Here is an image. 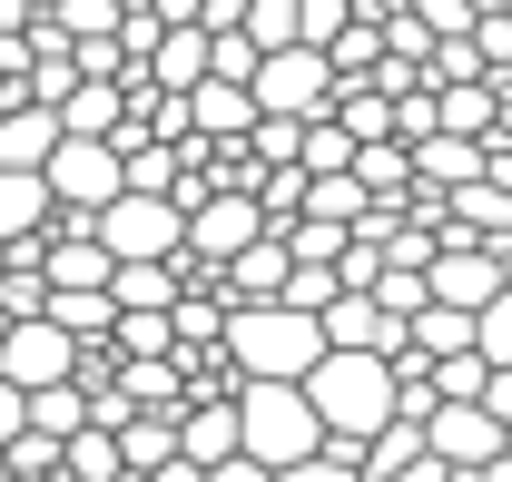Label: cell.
Masks as SVG:
<instances>
[{
	"mask_svg": "<svg viewBox=\"0 0 512 482\" xmlns=\"http://www.w3.org/2000/svg\"><path fill=\"white\" fill-rule=\"evenodd\" d=\"M424 453H434V433H424V423H394V433H375V443H365V482H404Z\"/></svg>",
	"mask_w": 512,
	"mask_h": 482,
	"instance_id": "obj_18",
	"label": "cell"
},
{
	"mask_svg": "<svg viewBox=\"0 0 512 482\" xmlns=\"http://www.w3.org/2000/svg\"><path fill=\"white\" fill-rule=\"evenodd\" d=\"M207 482H276V473H266L256 453H237V463H217V473H207Z\"/></svg>",
	"mask_w": 512,
	"mask_h": 482,
	"instance_id": "obj_27",
	"label": "cell"
},
{
	"mask_svg": "<svg viewBox=\"0 0 512 482\" xmlns=\"http://www.w3.org/2000/svg\"><path fill=\"white\" fill-rule=\"evenodd\" d=\"M99 246H109L119 266H178V256H188V207H178V197H119V207L99 217Z\"/></svg>",
	"mask_w": 512,
	"mask_h": 482,
	"instance_id": "obj_4",
	"label": "cell"
},
{
	"mask_svg": "<svg viewBox=\"0 0 512 482\" xmlns=\"http://www.w3.org/2000/svg\"><path fill=\"white\" fill-rule=\"evenodd\" d=\"M473 50H483V69H493V79H512V10H483Z\"/></svg>",
	"mask_w": 512,
	"mask_h": 482,
	"instance_id": "obj_23",
	"label": "cell"
},
{
	"mask_svg": "<svg viewBox=\"0 0 512 482\" xmlns=\"http://www.w3.org/2000/svg\"><path fill=\"white\" fill-rule=\"evenodd\" d=\"M404 10H414L434 40H473V30H483V10H473V0H404Z\"/></svg>",
	"mask_w": 512,
	"mask_h": 482,
	"instance_id": "obj_22",
	"label": "cell"
},
{
	"mask_svg": "<svg viewBox=\"0 0 512 482\" xmlns=\"http://www.w3.org/2000/svg\"><path fill=\"white\" fill-rule=\"evenodd\" d=\"M483 404H493V414L512 423V364H493V394H483Z\"/></svg>",
	"mask_w": 512,
	"mask_h": 482,
	"instance_id": "obj_29",
	"label": "cell"
},
{
	"mask_svg": "<svg viewBox=\"0 0 512 482\" xmlns=\"http://www.w3.org/2000/svg\"><path fill=\"white\" fill-rule=\"evenodd\" d=\"M79 335H60L50 315L40 325H10L0 335V384H20V394H60V384H79Z\"/></svg>",
	"mask_w": 512,
	"mask_h": 482,
	"instance_id": "obj_6",
	"label": "cell"
},
{
	"mask_svg": "<svg viewBox=\"0 0 512 482\" xmlns=\"http://www.w3.org/2000/svg\"><path fill=\"white\" fill-rule=\"evenodd\" d=\"M237 423H247V453L266 473H296V463H316L325 443H335L306 384H247V394H237Z\"/></svg>",
	"mask_w": 512,
	"mask_h": 482,
	"instance_id": "obj_3",
	"label": "cell"
},
{
	"mask_svg": "<svg viewBox=\"0 0 512 482\" xmlns=\"http://www.w3.org/2000/svg\"><path fill=\"white\" fill-rule=\"evenodd\" d=\"M60 148H69L60 109H10V119H0V168H10V178H50Z\"/></svg>",
	"mask_w": 512,
	"mask_h": 482,
	"instance_id": "obj_12",
	"label": "cell"
},
{
	"mask_svg": "<svg viewBox=\"0 0 512 482\" xmlns=\"http://www.w3.org/2000/svg\"><path fill=\"white\" fill-rule=\"evenodd\" d=\"M325 355H335L325 325L296 315V305H237V325H227V364H237L247 384H306Z\"/></svg>",
	"mask_w": 512,
	"mask_h": 482,
	"instance_id": "obj_2",
	"label": "cell"
},
{
	"mask_svg": "<svg viewBox=\"0 0 512 482\" xmlns=\"http://www.w3.org/2000/svg\"><path fill=\"white\" fill-rule=\"evenodd\" d=\"M355 158H365V148H355V128L335 119V109L306 119V178H355Z\"/></svg>",
	"mask_w": 512,
	"mask_h": 482,
	"instance_id": "obj_19",
	"label": "cell"
},
{
	"mask_svg": "<svg viewBox=\"0 0 512 482\" xmlns=\"http://www.w3.org/2000/svg\"><path fill=\"white\" fill-rule=\"evenodd\" d=\"M355 178H365V197H375V207H404V197H414V148H404V138H384V148H365V158H355Z\"/></svg>",
	"mask_w": 512,
	"mask_h": 482,
	"instance_id": "obj_17",
	"label": "cell"
},
{
	"mask_svg": "<svg viewBox=\"0 0 512 482\" xmlns=\"http://www.w3.org/2000/svg\"><path fill=\"white\" fill-rule=\"evenodd\" d=\"M20 433H30V394H20V384H0V453H10Z\"/></svg>",
	"mask_w": 512,
	"mask_h": 482,
	"instance_id": "obj_25",
	"label": "cell"
},
{
	"mask_svg": "<svg viewBox=\"0 0 512 482\" xmlns=\"http://www.w3.org/2000/svg\"><path fill=\"white\" fill-rule=\"evenodd\" d=\"M493 178V148H483V138H424V148H414V187H434V197H463V187H483Z\"/></svg>",
	"mask_w": 512,
	"mask_h": 482,
	"instance_id": "obj_10",
	"label": "cell"
},
{
	"mask_svg": "<svg viewBox=\"0 0 512 482\" xmlns=\"http://www.w3.org/2000/svg\"><path fill=\"white\" fill-rule=\"evenodd\" d=\"M493 187H503V197H512V138H503V148H493Z\"/></svg>",
	"mask_w": 512,
	"mask_h": 482,
	"instance_id": "obj_30",
	"label": "cell"
},
{
	"mask_svg": "<svg viewBox=\"0 0 512 482\" xmlns=\"http://www.w3.org/2000/svg\"><path fill=\"white\" fill-rule=\"evenodd\" d=\"M60 128H69V138H119V128H128V89H119V79H79L69 109H60Z\"/></svg>",
	"mask_w": 512,
	"mask_h": 482,
	"instance_id": "obj_16",
	"label": "cell"
},
{
	"mask_svg": "<svg viewBox=\"0 0 512 482\" xmlns=\"http://www.w3.org/2000/svg\"><path fill=\"white\" fill-rule=\"evenodd\" d=\"M256 119H266V109H256V89H237V79H207V89L188 99V128L207 138V148H247Z\"/></svg>",
	"mask_w": 512,
	"mask_h": 482,
	"instance_id": "obj_11",
	"label": "cell"
},
{
	"mask_svg": "<svg viewBox=\"0 0 512 482\" xmlns=\"http://www.w3.org/2000/svg\"><path fill=\"white\" fill-rule=\"evenodd\" d=\"M286 286H296V246H286V237L247 246V256L227 266V296H237V305H286Z\"/></svg>",
	"mask_w": 512,
	"mask_h": 482,
	"instance_id": "obj_15",
	"label": "cell"
},
{
	"mask_svg": "<svg viewBox=\"0 0 512 482\" xmlns=\"http://www.w3.org/2000/svg\"><path fill=\"white\" fill-rule=\"evenodd\" d=\"M0 276H10V246H0Z\"/></svg>",
	"mask_w": 512,
	"mask_h": 482,
	"instance_id": "obj_31",
	"label": "cell"
},
{
	"mask_svg": "<svg viewBox=\"0 0 512 482\" xmlns=\"http://www.w3.org/2000/svg\"><path fill=\"white\" fill-rule=\"evenodd\" d=\"M256 109L266 119H325L335 109V60L325 50H276L256 69Z\"/></svg>",
	"mask_w": 512,
	"mask_h": 482,
	"instance_id": "obj_7",
	"label": "cell"
},
{
	"mask_svg": "<svg viewBox=\"0 0 512 482\" xmlns=\"http://www.w3.org/2000/svg\"><path fill=\"white\" fill-rule=\"evenodd\" d=\"M424 433H434V453H444L453 473H493V463H512V423L493 414V404H444Z\"/></svg>",
	"mask_w": 512,
	"mask_h": 482,
	"instance_id": "obj_8",
	"label": "cell"
},
{
	"mask_svg": "<svg viewBox=\"0 0 512 482\" xmlns=\"http://www.w3.org/2000/svg\"><path fill=\"white\" fill-rule=\"evenodd\" d=\"M0 30H40V0H0Z\"/></svg>",
	"mask_w": 512,
	"mask_h": 482,
	"instance_id": "obj_28",
	"label": "cell"
},
{
	"mask_svg": "<svg viewBox=\"0 0 512 482\" xmlns=\"http://www.w3.org/2000/svg\"><path fill=\"white\" fill-rule=\"evenodd\" d=\"M512 286H503V256L493 246H444L434 256V305H453V315H493Z\"/></svg>",
	"mask_w": 512,
	"mask_h": 482,
	"instance_id": "obj_9",
	"label": "cell"
},
{
	"mask_svg": "<svg viewBox=\"0 0 512 482\" xmlns=\"http://www.w3.org/2000/svg\"><path fill=\"white\" fill-rule=\"evenodd\" d=\"M306 394H316L325 433L355 443V453L404 423V374H394V355H325L316 374H306Z\"/></svg>",
	"mask_w": 512,
	"mask_h": 482,
	"instance_id": "obj_1",
	"label": "cell"
},
{
	"mask_svg": "<svg viewBox=\"0 0 512 482\" xmlns=\"http://www.w3.org/2000/svg\"><path fill=\"white\" fill-rule=\"evenodd\" d=\"M483 364H512V296L483 315Z\"/></svg>",
	"mask_w": 512,
	"mask_h": 482,
	"instance_id": "obj_24",
	"label": "cell"
},
{
	"mask_svg": "<svg viewBox=\"0 0 512 482\" xmlns=\"http://www.w3.org/2000/svg\"><path fill=\"white\" fill-rule=\"evenodd\" d=\"M306 217H316V227H345V237H355V227L375 217V197H365V178H316V187H306Z\"/></svg>",
	"mask_w": 512,
	"mask_h": 482,
	"instance_id": "obj_20",
	"label": "cell"
},
{
	"mask_svg": "<svg viewBox=\"0 0 512 482\" xmlns=\"http://www.w3.org/2000/svg\"><path fill=\"white\" fill-rule=\"evenodd\" d=\"M286 246H296V266H335V276H345V227H316V217H296V227H286Z\"/></svg>",
	"mask_w": 512,
	"mask_h": 482,
	"instance_id": "obj_21",
	"label": "cell"
},
{
	"mask_svg": "<svg viewBox=\"0 0 512 482\" xmlns=\"http://www.w3.org/2000/svg\"><path fill=\"white\" fill-rule=\"evenodd\" d=\"M60 237V197H50V178H10L0 168V246L20 256V246Z\"/></svg>",
	"mask_w": 512,
	"mask_h": 482,
	"instance_id": "obj_13",
	"label": "cell"
},
{
	"mask_svg": "<svg viewBox=\"0 0 512 482\" xmlns=\"http://www.w3.org/2000/svg\"><path fill=\"white\" fill-rule=\"evenodd\" d=\"M148 10H158L168 30H207V0H148Z\"/></svg>",
	"mask_w": 512,
	"mask_h": 482,
	"instance_id": "obj_26",
	"label": "cell"
},
{
	"mask_svg": "<svg viewBox=\"0 0 512 482\" xmlns=\"http://www.w3.org/2000/svg\"><path fill=\"white\" fill-rule=\"evenodd\" d=\"M503 286H512V256H503Z\"/></svg>",
	"mask_w": 512,
	"mask_h": 482,
	"instance_id": "obj_32",
	"label": "cell"
},
{
	"mask_svg": "<svg viewBox=\"0 0 512 482\" xmlns=\"http://www.w3.org/2000/svg\"><path fill=\"white\" fill-rule=\"evenodd\" d=\"M266 237H276V217L256 207L247 187H227V197H207V207L188 217V256L207 266V276H227V266H237L247 246H266Z\"/></svg>",
	"mask_w": 512,
	"mask_h": 482,
	"instance_id": "obj_5",
	"label": "cell"
},
{
	"mask_svg": "<svg viewBox=\"0 0 512 482\" xmlns=\"http://www.w3.org/2000/svg\"><path fill=\"white\" fill-rule=\"evenodd\" d=\"M178 453H188L197 473L237 463V453H247V423H237V404H188V423H178Z\"/></svg>",
	"mask_w": 512,
	"mask_h": 482,
	"instance_id": "obj_14",
	"label": "cell"
}]
</instances>
